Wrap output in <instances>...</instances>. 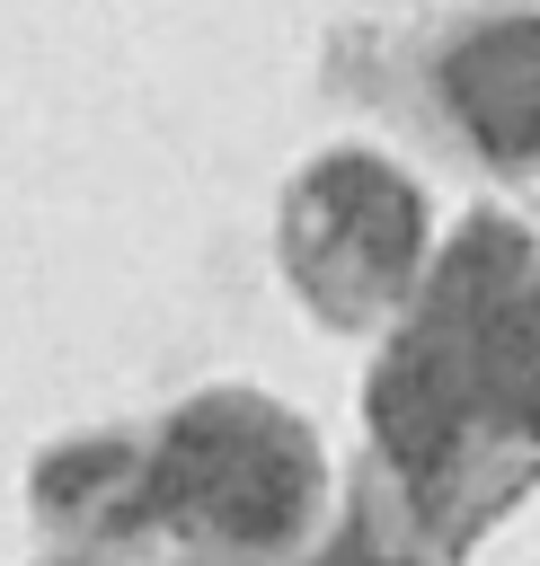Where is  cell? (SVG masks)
I'll return each instance as SVG.
<instances>
[{
	"label": "cell",
	"mask_w": 540,
	"mask_h": 566,
	"mask_svg": "<svg viewBox=\"0 0 540 566\" xmlns=\"http://www.w3.org/2000/svg\"><path fill=\"white\" fill-rule=\"evenodd\" d=\"M301 442L283 424H266L257 407H195L168 451H159V495L239 531V539H266L301 513Z\"/></svg>",
	"instance_id": "1"
},
{
	"label": "cell",
	"mask_w": 540,
	"mask_h": 566,
	"mask_svg": "<svg viewBox=\"0 0 540 566\" xmlns=\"http://www.w3.org/2000/svg\"><path fill=\"white\" fill-rule=\"evenodd\" d=\"M478 407V380H469V354L434 327V336H416L390 371H381V398H372V416H381V433H390V451L407 460V469H434L451 442H460V416Z\"/></svg>",
	"instance_id": "2"
},
{
	"label": "cell",
	"mask_w": 540,
	"mask_h": 566,
	"mask_svg": "<svg viewBox=\"0 0 540 566\" xmlns=\"http://www.w3.org/2000/svg\"><path fill=\"white\" fill-rule=\"evenodd\" d=\"M451 106L487 150H540V18L469 35L451 53Z\"/></svg>",
	"instance_id": "3"
},
{
	"label": "cell",
	"mask_w": 540,
	"mask_h": 566,
	"mask_svg": "<svg viewBox=\"0 0 540 566\" xmlns=\"http://www.w3.org/2000/svg\"><path fill=\"white\" fill-rule=\"evenodd\" d=\"M310 221L328 230V248H345L363 265V283H390L416 256V203L390 168H328L310 195Z\"/></svg>",
	"instance_id": "4"
},
{
	"label": "cell",
	"mask_w": 540,
	"mask_h": 566,
	"mask_svg": "<svg viewBox=\"0 0 540 566\" xmlns=\"http://www.w3.org/2000/svg\"><path fill=\"white\" fill-rule=\"evenodd\" d=\"M513 416H522V424H531V433H540V380H531V398H522V407H513Z\"/></svg>",
	"instance_id": "5"
},
{
	"label": "cell",
	"mask_w": 540,
	"mask_h": 566,
	"mask_svg": "<svg viewBox=\"0 0 540 566\" xmlns=\"http://www.w3.org/2000/svg\"><path fill=\"white\" fill-rule=\"evenodd\" d=\"M336 566H372V557H354V548H345V557H336Z\"/></svg>",
	"instance_id": "6"
}]
</instances>
